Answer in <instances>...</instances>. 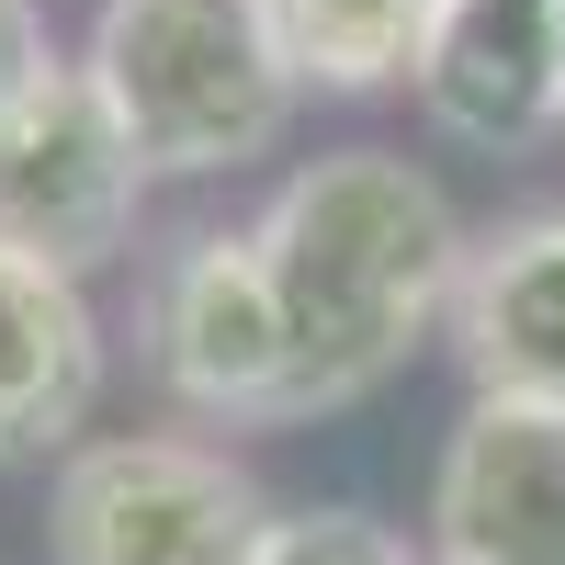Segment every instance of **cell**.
Segmentation results:
<instances>
[{
	"instance_id": "obj_1",
	"label": "cell",
	"mask_w": 565,
	"mask_h": 565,
	"mask_svg": "<svg viewBox=\"0 0 565 565\" xmlns=\"http://www.w3.org/2000/svg\"><path fill=\"white\" fill-rule=\"evenodd\" d=\"M249 238L282 306L295 418L362 407L373 385H396L463 282V215L396 148H328L306 170H282V193L260 204Z\"/></svg>"
},
{
	"instance_id": "obj_2",
	"label": "cell",
	"mask_w": 565,
	"mask_h": 565,
	"mask_svg": "<svg viewBox=\"0 0 565 565\" xmlns=\"http://www.w3.org/2000/svg\"><path fill=\"white\" fill-rule=\"evenodd\" d=\"M79 79L103 90L148 181L249 170L295 125V68H282L260 0H103Z\"/></svg>"
},
{
	"instance_id": "obj_3",
	"label": "cell",
	"mask_w": 565,
	"mask_h": 565,
	"mask_svg": "<svg viewBox=\"0 0 565 565\" xmlns=\"http://www.w3.org/2000/svg\"><path fill=\"white\" fill-rule=\"evenodd\" d=\"M282 509L226 441L193 430H103L57 452L45 554L57 565H260Z\"/></svg>"
},
{
	"instance_id": "obj_4",
	"label": "cell",
	"mask_w": 565,
	"mask_h": 565,
	"mask_svg": "<svg viewBox=\"0 0 565 565\" xmlns=\"http://www.w3.org/2000/svg\"><path fill=\"white\" fill-rule=\"evenodd\" d=\"M148 373L215 430H295L282 306L249 226H193L148 271Z\"/></svg>"
},
{
	"instance_id": "obj_5",
	"label": "cell",
	"mask_w": 565,
	"mask_h": 565,
	"mask_svg": "<svg viewBox=\"0 0 565 565\" xmlns=\"http://www.w3.org/2000/svg\"><path fill=\"white\" fill-rule=\"evenodd\" d=\"M136 204H148V170L114 136L103 90L68 57H45L23 79V103L0 114V249L79 282L136 238Z\"/></svg>"
},
{
	"instance_id": "obj_6",
	"label": "cell",
	"mask_w": 565,
	"mask_h": 565,
	"mask_svg": "<svg viewBox=\"0 0 565 565\" xmlns=\"http://www.w3.org/2000/svg\"><path fill=\"white\" fill-rule=\"evenodd\" d=\"M430 565H565V407L476 396L430 463Z\"/></svg>"
},
{
	"instance_id": "obj_7",
	"label": "cell",
	"mask_w": 565,
	"mask_h": 565,
	"mask_svg": "<svg viewBox=\"0 0 565 565\" xmlns=\"http://www.w3.org/2000/svg\"><path fill=\"white\" fill-rule=\"evenodd\" d=\"M452 362L476 373V396L565 407V204H521L463 238Z\"/></svg>"
},
{
	"instance_id": "obj_8",
	"label": "cell",
	"mask_w": 565,
	"mask_h": 565,
	"mask_svg": "<svg viewBox=\"0 0 565 565\" xmlns=\"http://www.w3.org/2000/svg\"><path fill=\"white\" fill-rule=\"evenodd\" d=\"M418 114L487 159H521L554 125V0H441L418 34Z\"/></svg>"
},
{
	"instance_id": "obj_9",
	"label": "cell",
	"mask_w": 565,
	"mask_h": 565,
	"mask_svg": "<svg viewBox=\"0 0 565 565\" xmlns=\"http://www.w3.org/2000/svg\"><path fill=\"white\" fill-rule=\"evenodd\" d=\"M103 407V317L68 271L0 249V463L79 452Z\"/></svg>"
},
{
	"instance_id": "obj_10",
	"label": "cell",
	"mask_w": 565,
	"mask_h": 565,
	"mask_svg": "<svg viewBox=\"0 0 565 565\" xmlns=\"http://www.w3.org/2000/svg\"><path fill=\"white\" fill-rule=\"evenodd\" d=\"M295 90H396L418 68L430 12L418 0H260Z\"/></svg>"
},
{
	"instance_id": "obj_11",
	"label": "cell",
	"mask_w": 565,
	"mask_h": 565,
	"mask_svg": "<svg viewBox=\"0 0 565 565\" xmlns=\"http://www.w3.org/2000/svg\"><path fill=\"white\" fill-rule=\"evenodd\" d=\"M260 565H430V554L407 532H385V521H362V509H295L260 543Z\"/></svg>"
},
{
	"instance_id": "obj_12",
	"label": "cell",
	"mask_w": 565,
	"mask_h": 565,
	"mask_svg": "<svg viewBox=\"0 0 565 565\" xmlns=\"http://www.w3.org/2000/svg\"><path fill=\"white\" fill-rule=\"evenodd\" d=\"M34 68H45V23H34V0H0V114L23 103Z\"/></svg>"
},
{
	"instance_id": "obj_13",
	"label": "cell",
	"mask_w": 565,
	"mask_h": 565,
	"mask_svg": "<svg viewBox=\"0 0 565 565\" xmlns=\"http://www.w3.org/2000/svg\"><path fill=\"white\" fill-rule=\"evenodd\" d=\"M554 125H565V0H554Z\"/></svg>"
},
{
	"instance_id": "obj_14",
	"label": "cell",
	"mask_w": 565,
	"mask_h": 565,
	"mask_svg": "<svg viewBox=\"0 0 565 565\" xmlns=\"http://www.w3.org/2000/svg\"><path fill=\"white\" fill-rule=\"evenodd\" d=\"M418 12H441V0H418Z\"/></svg>"
}]
</instances>
